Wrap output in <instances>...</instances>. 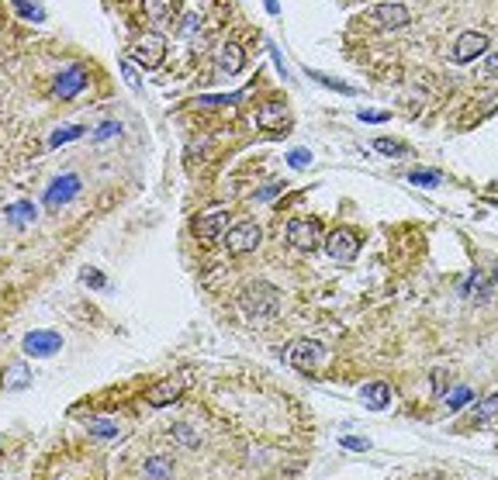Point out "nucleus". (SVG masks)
Listing matches in <instances>:
<instances>
[{
  "label": "nucleus",
  "mask_w": 498,
  "mask_h": 480,
  "mask_svg": "<svg viewBox=\"0 0 498 480\" xmlns=\"http://www.w3.org/2000/svg\"><path fill=\"white\" fill-rule=\"evenodd\" d=\"M284 360H288V367H295L301 374H315L325 363V346L315 342V339H295L284 349Z\"/></svg>",
  "instance_id": "nucleus-1"
},
{
  "label": "nucleus",
  "mask_w": 498,
  "mask_h": 480,
  "mask_svg": "<svg viewBox=\"0 0 498 480\" xmlns=\"http://www.w3.org/2000/svg\"><path fill=\"white\" fill-rule=\"evenodd\" d=\"M277 290L270 287L267 280H253L249 287L239 294V304H242V311L246 314H253V318H263V314H274L277 311Z\"/></svg>",
  "instance_id": "nucleus-2"
},
{
  "label": "nucleus",
  "mask_w": 498,
  "mask_h": 480,
  "mask_svg": "<svg viewBox=\"0 0 498 480\" xmlns=\"http://www.w3.org/2000/svg\"><path fill=\"white\" fill-rule=\"evenodd\" d=\"M260 225L256 221H239V225H232L228 232H225V249L232 253V256H246V253H253L256 246H260Z\"/></svg>",
  "instance_id": "nucleus-3"
},
{
  "label": "nucleus",
  "mask_w": 498,
  "mask_h": 480,
  "mask_svg": "<svg viewBox=\"0 0 498 480\" xmlns=\"http://www.w3.org/2000/svg\"><path fill=\"white\" fill-rule=\"evenodd\" d=\"M24 353L28 356H35V360H42V356H56L59 349H63V335L59 332H52V328H35V332H28L24 335Z\"/></svg>",
  "instance_id": "nucleus-4"
},
{
  "label": "nucleus",
  "mask_w": 498,
  "mask_h": 480,
  "mask_svg": "<svg viewBox=\"0 0 498 480\" xmlns=\"http://www.w3.org/2000/svg\"><path fill=\"white\" fill-rule=\"evenodd\" d=\"M163 56H166V42H163L159 35H142V38L135 42V52H132V59H135L139 66H146V70H156V66L163 63Z\"/></svg>",
  "instance_id": "nucleus-5"
},
{
  "label": "nucleus",
  "mask_w": 498,
  "mask_h": 480,
  "mask_svg": "<svg viewBox=\"0 0 498 480\" xmlns=\"http://www.w3.org/2000/svg\"><path fill=\"white\" fill-rule=\"evenodd\" d=\"M80 193V177L77 173H63V177H56L52 184H49V191H45V207H63V204H70L73 197Z\"/></svg>",
  "instance_id": "nucleus-6"
},
{
  "label": "nucleus",
  "mask_w": 498,
  "mask_h": 480,
  "mask_svg": "<svg viewBox=\"0 0 498 480\" xmlns=\"http://www.w3.org/2000/svg\"><path fill=\"white\" fill-rule=\"evenodd\" d=\"M357 249H360V242H357V235H353L350 228L332 232L329 242H325V253H329L336 263H353V259H357Z\"/></svg>",
  "instance_id": "nucleus-7"
},
{
  "label": "nucleus",
  "mask_w": 498,
  "mask_h": 480,
  "mask_svg": "<svg viewBox=\"0 0 498 480\" xmlns=\"http://www.w3.org/2000/svg\"><path fill=\"white\" fill-rule=\"evenodd\" d=\"M488 52V35L485 31H464L453 45V63H471Z\"/></svg>",
  "instance_id": "nucleus-8"
},
{
  "label": "nucleus",
  "mask_w": 498,
  "mask_h": 480,
  "mask_svg": "<svg viewBox=\"0 0 498 480\" xmlns=\"http://www.w3.org/2000/svg\"><path fill=\"white\" fill-rule=\"evenodd\" d=\"M84 87H87V73H84V66H70V70H63V73L56 77L52 94L59 97V100H73Z\"/></svg>",
  "instance_id": "nucleus-9"
},
{
  "label": "nucleus",
  "mask_w": 498,
  "mask_h": 480,
  "mask_svg": "<svg viewBox=\"0 0 498 480\" xmlns=\"http://www.w3.org/2000/svg\"><path fill=\"white\" fill-rule=\"evenodd\" d=\"M288 242H291V249H301V253L315 249V246H318V225H315V221H304V218L288 221Z\"/></svg>",
  "instance_id": "nucleus-10"
},
{
  "label": "nucleus",
  "mask_w": 498,
  "mask_h": 480,
  "mask_svg": "<svg viewBox=\"0 0 498 480\" xmlns=\"http://www.w3.org/2000/svg\"><path fill=\"white\" fill-rule=\"evenodd\" d=\"M371 21H378L381 28H408V21H412V10L405 7V3H378L374 10H371Z\"/></svg>",
  "instance_id": "nucleus-11"
},
{
  "label": "nucleus",
  "mask_w": 498,
  "mask_h": 480,
  "mask_svg": "<svg viewBox=\"0 0 498 480\" xmlns=\"http://www.w3.org/2000/svg\"><path fill=\"white\" fill-rule=\"evenodd\" d=\"M288 125H291V118H288V107L284 104H263L260 111H256V128L260 131H288Z\"/></svg>",
  "instance_id": "nucleus-12"
},
{
  "label": "nucleus",
  "mask_w": 498,
  "mask_h": 480,
  "mask_svg": "<svg viewBox=\"0 0 498 480\" xmlns=\"http://www.w3.org/2000/svg\"><path fill=\"white\" fill-rule=\"evenodd\" d=\"M225 225H228V211L215 207V211L201 214L198 221H194V235H198V239H204V242H211V239H218V235L225 232Z\"/></svg>",
  "instance_id": "nucleus-13"
},
{
  "label": "nucleus",
  "mask_w": 498,
  "mask_h": 480,
  "mask_svg": "<svg viewBox=\"0 0 498 480\" xmlns=\"http://www.w3.org/2000/svg\"><path fill=\"white\" fill-rule=\"evenodd\" d=\"M360 397H364V404L371 411H384L391 404V387L384 384V381H371V384L360 387Z\"/></svg>",
  "instance_id": "nucleus-14"
},
{
  "label": "nucleus",
  "mask_w": 498,
  "mask_h": 480,
  "mask_svg": "<svg viewBox=\"0 0 498 480\" xmlns=\"http://www.w3.org/2000/svg\"><path fill=\"white\" fill-rule=\"evenodd\" d=\"M218 66H221V73H225V77H235V73H242V66H246V52H242V45H239V42H225Z\"/></svg>",
  "instance_id": "nucleus-15"
},
{
  "label": "nucleus",
  "mask_w": 498,
  "mask_h": 480,
  "mask_svg": "<svg viewBox=\"0 0 498 480\" xmlns=\"http://www.w3.org/2000/svg\"><path fill=\"white\" fill-rule=\"evenodd\" d=\"M35 214H38V207H35L31 200H14V204H7V211H3V218H7L14 228L31 225V221H35Z\"/></svg>",
  "instance_id": "nucleus-16"
},
{
  "label": "nucleus",
  "mask_w": 498,
  "mask_h": 480,
  "mask_svg": "<svg viewBox=\"0 0 498 480\" xmlns=\"http://www.w3.org/2000/svg\"><path fill=\"white\" fill-rule=\"evenodd\" d=\"M184 394V387L180 384H156L146 390V404H153V408H166V404H173L177 397Z\"/></svg>",
  "instance_id": "nucleus-17"
},
{
  "label": "nucleus",
  "mask_w": 498,
  "mask_h": 480,
  "mask_svg": "<svg viewBox=\"0 0 498 480\" xmlns=\"http://www.w3.org/2000/svg\"><path fill=\"white\" fill-rule=\"evenodd\" d=\"M142 10L153 24H170L173 21V0H142Z\"/></svg>",
  "instance_id": "nucleus-18"
},
{
  "label": "nucleus",
  "mask_w": 498,
  "mask_h": 480,
  "mask_svg": "<svg viewBox=\"0 0 498 480\" xmlns=\"http://www.w3.org/2000/svg\"><path fill=\"white\" fill-rule=\"evenodd\" d=\"M31 384V370H28V363H14V367H7V374H3V387L7 390H21V387Z\"/></svg>",
  "instance_id": "nucleus-19"
},
{
  "label": "nucleus",
  "mask_w": 498,
  "mask_h": 480,
  "mask_svg": "<svg viewBox=\"0 0 498 480\" xmlns=\"http://www.w3.org/2000/svg\"><path fill=\"white\" fill-rule=\"evenodd\" d=\"M142 474H146V477H153V480H159V477H173V463H170L166 456H153V460H146Z\"/></svg>",
  "instance_id": "nucleus-20"
},
{
  "label": "nucleus",
  "mask_w": 498,
  "mask_h": 480,
  "mask_svg": "<svg viewBox=\"0 0 498 480\" xmlns=\"http://www.w3.org/2000/svg\"><path fill=\"white\" fill-rule=\"evenodd\" d=\"M73 138H84V128H80V125H73V128H56V131L49 135V145L59 149V145H66V142H73Z\"/></svg>",
  "instance_id": "nucleus-21"
},
{
  "label": "nucleus",
  "mask_w": 498,
  "mask_h": 480,
  "mask_svg": "<svg viewBox=\"0 0 498 480\" xmlns=\"http://www.w3.org/2000/svg\"><path fill=\"white\" fill-rule=\"evenodd\" d=\"M87 429H91V435H98V439H118V425H114V422L94 418V422H87Z\"/></svg>",
  "instance_id": "nucleus-22"
},
{
  "label": "nucleus",
  "mask_w": 498,
  "mask_h": 480,
  "mask_svg": "<svg viewBox=\"0 0 498 480\" xmlns=\"http://www.w3.org/2000/svg\"><path fill=\"white\" fill-rule=\"evenodd\" d=\"M308 77H311V80H318L322 87H329V90H339V94H346V97H353V94H357V90H353L350 83H343V80H332V77H325V73H315V70H311Z\"/></svg>",
  "instance_id": "nucleus-23"
},
{
  "label": "nucleus",
  "mask_w": 498,
  "mask_h": 480,
  "mask_svg": "<svg viewBox=\"0 0 498 480\" xmlns=\"http://www.w3.org/2000/svg\"><path fill=\"white\" fill-rule=\"evenodd\" d=\"M14 10L21 17H31V21H45V10L35 3V0H14Z\"/></svg>",
  "instance_id": "nucleus-24"
},
{
  "label": "nucleus",
  "mask_w": 498,
  "mask_h": 480,
  "mask_svg": "<svg viewBox=\"0 0 498 480\" xmlns=\"http://www.w3.org/2000/svg\"><path fill=\"white\" fill-rule=\"evenodd\" d=\"M239 100H242V90L221 97H198V107H228V104H239Z\"/></svg>",
  "instance_id": "nucleus-25"
},
{
  "label": "nucleus",
  "mask_w": 498,
  "mask_h": 480,
  "mask_svg": "<svg viewBox=\"0 0 498 480\" xmlns=\"http://www.w3.org/2000/svg\"><path fill=\"white\" fill-rule=\"evenodd\" d=\"M471 401H474V390H471V387H457V390L446 397V404H450L453 411H460V408H464V404H471Z\"/></svg>",
  "instance_id": "nucleus-26"
},
{
  "label": "nucleus",
  "mask_w": 498,
  "mask_h": 480,
  "mask_svg": "<svg viewBox=\"0 0 498 480\" xmlns=\"http://www.w3.org/2000/svg\"><path fill=\"white\" fill-rule=\"evenodd\" d=\"M374 149L384 152V156H405V152H408L401 142H391V138H374Z\"/></svg>",
  "instance_id": "nucleus-27"
},
{
  "label": "nucleus",
  "mask_w": 498,
  "mask_h": 480,
  "mask_svg": "<svg viewBox=\"0 0 498 480\" xmlns=\"http://www.w3.org/2000/svg\"><path fill=\"white\" fill-rule=\"evenodd\" d=\"M173 435L180 439V446H187V449H198V435H194L187 425H177V429H173Z\"/></svg>",
  "instance_id": "nucleus-28"
},
{
  "label": "nucleus",
  "mask_w": 498,
  "mask_h": 480,
  "mask_svg": "<svg viewBox=\"0 0 498 480\" xmlns=\"http://www.w3.org/2000/svg\"><path fill=\"white\" fill-rule=\"evenodd\" d=\"M98 142H107V138H114V135H121V125L118 121H104V125H98Z\"/></svg>",
  "instance_id": "nucleus-29"
},
{
  "label": "nucleus",
  "mask_w": 498,
  "mask_h": 480,
  "mask_svg": "<svg viewBox=\"0 0 498 480\" xmlns=\"http://www.w3.org/2000/svg\"><path fill=\"white\" fill-rule=\"evenodd\" d=\"M288 163H291L295 170H304V166L311 163V152H308V149H291V152H288Z\"/></svg>",
  "instance_id": "nucleus-30"
},
{
  "label": "nucleus",
  "mask_w": 498,
  "mask_h": 480,
  "mask_svg": "<svg viewBox=\"0 0 498 480\" xmlns=\"http://www.w3.org/2000/svg\"><path fill=\"white\" fill-rule=\"evenodd\" d=\"M408 184H419V187H436V184H439V173H408Z\"/></svg>",
  "instance_id": "nucleus-31"
},
{
  "label": "nucleus",
  "mask_w": 498,
  "mask_h": 480,
  "mask_svg": "<svg viewBox=\"0 0 498 480\" xmlns=\"http://www.w3.org/2000/svg\"><path fill=\"white\" fill-rule=\"evenodd\" d=\"M478 415H481V418H495V415H498V394L485 397V401L478 404Z\"/></svg>",
  "instance_id": "nucleus-32"
},
{
  "label": "nucleus",
  "mask_w": 498,
  "mask_h": 480,
  "mask_svg": "<svg viewBox=\"0 0 498 480\" xmlns=\"http://www.w3.org/2000/svg\"><path fill=\"white\" fill-rule=\"evenodd\" d=\"M343 446H346V449H353V453H357V449H360V453H367V449H371V442H367L364 435H346V439H343Z\"/></svg>",
  "instance_id": "nucleus-33"
},
{
  "label": "nucleus",
  "mask_w": 498,
  "mask_h": 480,
  "mask_svg": "<svg viewBox=\"0 0 498 480\" xmlns=\"http://www.w3.org/2000/svg\"><path fill=\"white\" fill-rule=\"evenodd\" d=\"M198 28H201V17H198V14H184V17H180V31H184V35H194Z\"/></svg>",
  "instance_id": "nucleus-34"
},
{
  "label": "nucleus",
  "mask_w": 498,
  "mask_h": 480,
  "mask_svg": "<svg viewBox=\"0 0 498 480\" xmlns=\"http://www.w3.org/2000/svg\"><path fill=\"white\" fill-rule=\"evenodd\" d=\"M281 191H284V184H267V187H260V191H256V200H274Z\"/></svg>",
  "instance_id": "nucleus-35"
},
{
  "label": "nucleus",
  "mask_w": 498,
  "mask_h": 480,
  "mask_svg": "<svg viewBox=\"0 0 498 480\" xmlns=\"http://www.w3.org/2000/svg\"><path fill=\"white\" fill-rule=\"evenodd\" d=\"M84 280H87L94 290L104 287V273H100V270H94V266H87V270H84Z\"/></svg>",
  "instance_id": "nucleus-36"
},
{
  "label": "nucleus",
  "mask_w": 498,
  "mask_h": 480,
  "mask_svg": "<svg viewBox=\"0 0 498 480\" xmlns=\"http://www.w3.org/2000/svg\"><path fill=\"white\" fill-rule=\"evenodd\" d=\"M121 77H125V83H128V87H139V83H142V80H139V73H135V66H132V63H121Z\"/></svg>",
  "instance_id": "nucleus-37"
},
{
  "label": "nucleus",
  "mask_w": 498,
  "mask_h": 480,
  "mask_svg": "<svg viewBox=\"0 0 498 480\" xmlns=\"http://www.w3.org/2000/svg\"><path fill=\"white\" fill-rule=\"evenodd\" d=\"M360 121H371V125H381V121H388V111H360Z\"/></svg>",
  "instance_id": "nucleus-38"
},
{
  "label": "nucleus",
  "mask_w": 498,
  "mask_h": 480,
  "mask_svg": "<svg viewBox=\"0 0 498 480\" xmlns=\"http://www.w3.org/2000/svg\"><path fill=\"white\" fill-rule=\"evenodd\" d=\"M488 73H492V77H498V52H492V56H488Z\"/></svg>",
  "instance_id": "nucleus-39"
},
{
  "label": "nucleus",
  "mask_w": 498,
  "mask_h": 480,
  "mask_svg": "<svg viewBox=\"0 0 498 480\" xmlns=\"http://www.w3.org/2000/svg\"><path fill=\"white\" fill-rule=\"evenodd\" d=\"M433 381H436V384H446V374H439V370H436V374H433ZM439 394H446V387H439Z\"/></svg>",
  "instance_id": "nucleus-40"
},
{
  "label": "nucleus",
  "mask_w": 498,
  "mask_h": 480,
  "mask_svg": "<svg viewBox=\"0 0 498 480\" xmlns=\"http://www.w3.org/2000/svg\"><path fill=\"white\" fill-rule=\"evenodd\" d=\"M263 3H267V10H270V14H277V10H281V7H277V0H263Z\"/></svg>",
  "instance_id": "nucleus-41"
},
{
  "label": "nucleus",
  "mask_w": 498,
  "mask_h": 480,
  "mask_svg": "<svg viewBox=\"0 0 498 480\" xmlns=\"http://www.w3.org/2000/svg\"><path fill=\"white\" fill-rule=\"evenodd\" d=\"M495 280H498V266H495Z\"/></svg>",
  "instance_id": "nucleus-42"
}]
</instances>
